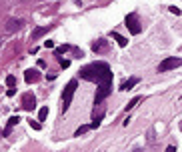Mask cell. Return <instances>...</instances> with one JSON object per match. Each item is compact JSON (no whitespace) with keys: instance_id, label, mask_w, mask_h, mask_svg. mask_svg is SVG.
<instances>
[{"instance_id":"6da1fadb","label":"cell","mask_w":182,"mask_h":152,"mask_svg":"<svg viewBox=\"0 0 182 152\" xmlns=\"http://www.w3.org/2000/svg\"><path fill=\"white\" fill-rule=\"evenodd\" d=\"M80 76L98 84V94L94 98L96 104H100L104 98L110 94V90H112V72H110V66L106 62H94V64L82 68Z\"/></svg>"},{"instance_id":"7a4b0ae2","label":"cell","mask_w":182,"mask_h":152,"mask_svg":"<svg viewBox=\"0 0 182 152\" xmlns=\"http://www.w3.org/2000/svg\"><path fill=\"white\" fill-rule=\"evenodd\" d=\"M76 86H78V82L76 80H70L66 88H64V92H62V112H66L70 108V102H72V96H74V92H76Z\"/></svg>"},{"instance_id":"3957f363","label":"cell","mask_w":182,"mask_h":152,"mask_svg":"<svg viewBox=\"0 0 182 152\" xmlns=\"http://www.w3.org/2000/svg\"><path fill=\"white\" fill-rule=\"evenodd\" d=\"M22 26H24V20H22V18H8V20H6V24H4V30H6L8 34H14V32H18Z\"/></svg>"},{"instance_id":"277c9868","label":"cell","mask_w":182,"mask_h":152,"mask_svg":"<svg viewBox=\"0 0 182 152\" xmlns=\"http://www.w3.org/2000/svg\"><path fill=\"white\" fill-rule=\"evenodd\" d=\"M126 26H128V30L132 34H140V30H142L136 14H128V16H126Z\"/></svg>"},{"instance_id":"5b68a950","label":"cell","mask_w":182,"mask_h":152,"mask_svg":"<svg viewBox=\"0 0 182 152\" xmlns=\"http://www.w3.org/2000/svg\"><path fill=\"white\" fill-rule=\"evenodd\" d=\"M180 58H166L164 62H160L158 66V72H166V70H172V68H178L180 66Z\"/></svg>"},{"instance_id":"8992f818","label":"cell","mask_w":182,"mask_h":152,"mask_svg":"<svg viewBox=\"0 0 182 152\" xmlns=\"http://www.w3.org/2000/svg\"><path fill=\"white\" fill-rule=\"evenodd\" d=\"M22 108L28 110V112L36 108V96L32 94V92H26V94L22 96Z\"/></svg>"},{"instance_id":"52a82bcc","label":"cell","mask_w":182,"mask_h":152,"mask_svg":"<svg viewBox=\"0 0 182 152\" xmlns=\"http://www.w3.org/2000/svg\"><path fill=\"white\" fill-rule=\"evenodd\" d=\"M92 50L96 52V54H102L108 50V40H104V38H98L96 42H92Z\"/></svg>"},{"instance_id":"ba28073f","label":"cell","mask_w":182,"mask_h":152,"mask_svg":"<svg viewBox=\"0 0 182 152\" xmlns=\"http://www.w3.org/2000/svg\"><path fill=\"white\" fill-rule=\"evenodd\" d=\"M24 78H26V82H28V84L38 82V80H40V72L34 70V68H30V70H26V72H24Z\"/></svg>"},{"instance_id":"9c48e42d","label":"cell","mask_w":182,"mask_h":152,"mask_svg":"<svg viewBox=\"0 0 182 152\" xmlns=\"http://www.w3.org/2000/svg\"><path fill=\"white\" fill-rule=\"evenodd\" d=\"M18 122H20V118H18V116H10V118H8V124H6V128L2 130V136H8V134L12 132V128H14Z\"/></svg>"},{"instance_id":"30bf717a","label":"cell","mask_w":182,"mask_h":152,"mask_svg":"<svg viewBox=\"0 0 182 152\" xmlns=\"http://www.w3.org/2000/svg\"><path fill=\"white\" fill-rule=\"evenodd\" d=\"M138 82V78H130V80H126V82H122V86H120V90H132V86H136Z\"/></svg>"},{"instance_id":"8fae6325","label":"cell","mask_w":182,"mask_h":152,"mask_svg":"<svg viewBox=\"0 0 182 152\" xmlns=\"http://www.w3.org/2000/svg\"><path fill=\"white\" fill-rule=\"evenodd\" d=\"M48 32V26H40V28H34V32H32V40H38L42 34Z\"/></svg>"},{"instance_id":"7c38bea8","label":"cell","mask_w":182,"mask_h":152,"mask_svg":"<svg viewBox=\"0 0 182 152\" xmlns=\"http://www.w3.org/2000/svg\"><path fill=\"white\" fill-rule=\"evenodd\" d=\"M112 38H114V40H116L118 44H120V46H126V44H128V40H126L124 36H120L118 32H112Z\"/></svg>"},{"instance_id":"4fadbf2b","label":"cell","mask_w":182,"mask_h":152,"mask_svg":"<svg viewBox=\"0 0 182 152\" xmlns=\"http://www.w3.org/2000/svg\"><path fill=\"white\" fill-rule=\"evenodd\" d=\"M46 116H48V106H44V108H40V112H38V120L40 122H44Z\"/></svg>"},{"instance_id":"5bb4252c","label":"cell","mask_w":182,"mask_h":152,"mask_svg":"<svg viewBox=\"0 0 182 152\" xmlns=\"http://www.w3.org/2000/svg\"><path fill=\"white\" fill-rule=\"evenodd\" d=\"M6 86H10V88H14L16 86V76H6Z\"/></svg>"},{"instance_id":"9a60e30c","label":"cell","mask_w":182,"mask_h":152,"mask_svg":"<svg viewBox=\"0 0 182 152\" xmlns=\"http://www.w3.org/2000/svg\"><path fill=\"white\" fill-rule=\"evenodd\" d=\"M138 102H140V96H136V98H132L130 102H128V106H126V110H130V108H134Z\"/></svg>"},{"instance_id":"2e32d148","label":"cell","mask_w":182,"mask_h":152,"mask_svg":"<svg viewBox=\"0 0 182 152\" xmlns=\"http://www.w3.org/2000/svg\"><path fill=\"white\" fill-rule=\"evenodd\" d=\"M90 130V126H80L78 130H76V136H80V134H84V132H88Z\"/></svg>"},{"instance_id":"e0dca14e","label":"cell","mask_w":182,"mask_h":152,"mask_svg":"<svg viewBox=\"0 0 182 152\" xmlns=\"http://www.w3.org/2000/svg\"><path fill=\"white\" fill-rule=\"evenodd\" d=\"M66 50H70V46H66V44H64V46H58L56 54H62V52H66Z\"/></svg>"},{"instance_id":"ac0fdd59","label":"cell","mask_w":182,"mask_h":152,"mask_svg":"<svg viewBox=\"0 0 182 152\" xmlns=\"http://www.w3.org/2000/svg\"><path fill=\"white\" fill-rule=\"evenodd\" d=\"M30 126H32L34 130H40V122H32V120H30Z\"/></svg>"},{"instance_id":"d6986e66","label":"cell","mask_w":182,"mask_h":152,"mask_svg":"<svg viewBox=\"0 0 182 152\" xmlns=\"http://www.w3.org/2000/svg\"><path fill=\"white\" fill-rule=\"evenodd\" d=\"M16 94V88H8V92H6V96H14Z\"/></svg>"},{"instance_id":"ffe728a7","label":"cell","mask_w":182,"mask_h":152,"mask_svg":"<svg viewBox=\"0 0 182 152\" xmlns=\"http://www.w3.org/2000/svg\"><path fill=\"white\" fill-rule=\"evenodd\" d=\"M44 46H46V48H54V42H52V40H46Z\"/></svg>"},{"instance_id":"44dd1931","label":"cell","mask_w":182,"mask_h":152,"mask_svg":"<svg viewBox=\"0 0 182 152\" xmlns=\"http://www.w3.org/2000/svg\"><path fill=\"white\" fill-rule=\"evenodd\" d=\"M74 54H76V58H82V56H84V52H82V50H78V48H76V50H74Z\"/></svg>"},{"instance_id":"7402d4cb","label":"cell","mask_w":182,"mask_h":152,"mask_svg":"<svg viewBox=\"0 0 182 152\" xmlns=\"http://www.w3.org/2000/svg\"><path fill=\"white\" fill-rule=\"evenodd\" d=\"M60 64L64 66V68H68V64H70V62H68V60H64V58H60Z\"/></svg>"},{"instance_id":"603a6c76","label":"cell","mask_w":182,"mask_h":152,"mask_svg":"<svg viewBox=\"0 0 182 152\" xmlns=\"http://www.w3.org/2000/svg\"><path fill=\"white\" fill-rule=\"evenodd\" d=\"M166 152H176V146H168V148H166Z\"/></svg>"},{"instance_id":"cb8c5ba5","label":"cell","mask_w":182,"mask_h":152,"mask_svg":"<svg viewBox=\"0 0 182 152\" xmlns=\"http://www.w3.org/2000/svg\"><path fill=\"white\" fill-rule=\"evenodd\" d=\"M0 46H2V38H0Z\"/></svg>"}]
</instances>
